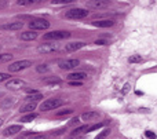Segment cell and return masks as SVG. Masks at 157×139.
Masks as SVG:
<instances>
[{"mask_svg":"<svg viewBox=\"0 0 157 139\" xmlns=\"http://www.w3.org/2000/svg\"><path fill=\"white\" fill-rule=\"evenodd\" d=\"M25 85H26V83L19 79H11L6 83V88H8V90H19V88L25 87Z\"/></svg>","mask_w":157,"mask_h":139,"instance_id":"cell-6","label":"cell"},{"mask_svg":"<svg viewBox=\"0 0 157 139\" xmlns=\"http://www.w3.org/2000/svg\"><path fill=\"white\" fill-rule=\"evenodd\" d=\"M35 109H36V103L35 102H29V103L24 105L19 112L21 113H32V110H35Z\"/></svg>","mask_w":157,"mask_h":139,"instance_id":"cell-18","label":"cell"},{"mask_svg":"<svg viewBox=\"0 0 157 139\" xmlns=\"http://www.w3.org/2000/svg\"><path fill=\"white\" fill-rule=\"evenodd\" d=\"M109 134H110V130H103V131L102 132H101V134L99 135H98V137L97 138H95V139H105L106 137H108V135Z\"/></svg>","mask_w":157,"mask_h":139,"instance_id":"cell-25","label":"cell"},{"mask_svg":"<svg viewBox=\"0 0 157 139\" xmlns=\"http://www.w3.org/2000/svg\"><path fill=\"white\" fill-rule=\"evenodd\" d=\"M128 62L130 63H139V62H142V57L141 55H132V57L128 58Z\"/></svg>","mask_w":157,"mask_h":139,"instance_id":"cell-23","label":"cell"},{"mask_svg":"<svg viewBox=\"0 0 157 139\" xmlns=\"http://www.w3.org/2000/svg\"><path fill=\"white\" fill-rule=\"evenodd\" d=\"M68 37H71V33L66 30H54L44 35V40H63Z\"/></svg>","mask_w":157,"mask_h":139,"instance_id":"cell-3","label":"cell"},{"mask_svg":"<svg viewBox=\"0 0 157 139\" xmlns=\"http://www.w3.org/2000/svg\"><path fill=\"white\" fill-rule=\"evenodd\" d=\"M62 105H63V101H61V99H47V101H44L40 105V109L43 112H48V110H54L57 107L62 106Z\"/></svg>","mask_w":157,"mask_h":139,"instance_id":"cell-4","label":"cell"},{"mask_svg":"<svg viewBox=\"0 0 157 139\" xmlns=\"http://www.w3.org/2000/svg\"><path fill=\"white\" fill-rule=\"evenodd\" d=\"M22 26H24V22H13V24L3 25L2 29H4V30H19V29H22Z\"/></svg>","mask_w":157,"mask_h":139,"instance_id":"cell-13","label":"cell"},{"mask_svg":"<svg viewBox=\"0 0 157 139\" xmlns=\"http://www.w3.org/2000/svg\"><path fill=\"white\" fill-rule=\"evenodd\" d=\"M13 103H14V101H10V99H8V101L3 102V103H2V107H3V109H7V107H8V106H11Z\"/></svg>","mask_w":157,"mask_h":139,"instance_id":"cell-29","label":"cell"},{"mask_svg":"<svg viewBox=\"0 0 157 139\" xmlns=\"http://www.w3.org/2000/svg\"><path fill=\"white\" fill-rule=\"evenodd\" d=\"M128 88H130V85H128V84H125V85H124V90H123V92L125 94V92H127V91H128Z\"/></svg>","mask_w":157,"mask_h":139,"instance_id":"cell-36","label":"cell"},{"mask_svg":"<svg viewBox=\"0 0 157 139\" xmlns=\"http://www.w3.org/2000/svg\"><path fill=\"white\" fill-rule=\"evenodd\" d=\"M21 139H22V138H21Z\"/></svg>","mask_w":157,"mask_h":139,"instance_id":"cell-39","label":"cell"},{"mask_svg":"<svg viewBox=\"0 0 157 139\" xmlns=\"http://www.w3.org/2000/svg\"><path fill=\"white\" fill-rule=\"evenodd\" d=\"M58 50V44H41L37 47V52L40 54H50V52H54Z\"/></svg>","mask_w":157,"mask_h":139,"instance_id":"cell-9","label":"cell"},{"mask_svg":"<svg viewBox=\"0 0 157 139\" xmlns=\"http://www.w3.org/2000/svg\"><path fill=\"white\" fill-rule=\"evenodd\" d=\"M26 99L29 102H37L39 99H43V95H41V94H33V95H29V96H26Z\"/></svg>","mask_w":157,"mask_h":139,"instance_id":"cell-20","label":"cell"},{"mask_svg":"<svg viewBox=\"0 0 157 139\" xmlns=\"http://www.w3.org/2000/svg\"><path fill=\"white\" fill-rule=\"evenodd\" d=\"M35 3V0H18L17 2V4L18 6H30Z\"/></svg>","mask_w":157,"mask_h":139,"instance_id":"cell-24","label":"cell"},{"mask_svg":"<svg viewBox=\"0 0 157 139\" xmlns=\"http://www.w3.org/2000/svg\"><path fill=\"white\" fill-rule=\"evenodd\" d=\"M87 128H88L87 126L78 127V128H76L71 135H69V138H68V139H81V137H83V135L87 132Z\"/></svg>","mask_w":157,"mask_h":139,"instance_id":"cell-10","label":"cell"},{"mask_svg":"<svg viewBox=\"0 0 157 139\" xmlns=\"http://www.w3.org/2000/svg\"><path fill=\"white\" fill-rule=\"evenodd\" d=\"M21 130H22L21 126H10L8 128L4 130V135L6 137H11V135H15L18 132H21Z\"/></svg>","mask_w":157,"mask_h":139,"instance_id":"cell-14","label":"cell"},{"mask_svg":"<svg viewBox=\"0 0 157 139\" xmlns=\"http://www.w3.org/2000/svg\"><path fill=\"white\" fill-rule=\"evenodd\" d=\"M72 113V109H65V110H61V112H57L55 113V116H66V115H71Z\"/></svg>","mask_w":157,"mask_h":139,"instance_id":"cell-27","label":"cell"},{"mask_svg":"<svg viewBox=\"0 0 157 139\" xmlns=\"http://www.w3.org/2000/svg\"><path fill=\"white\" fill-rule=\"evenodd\" d=\"M145 135H146L147 138H150V139H155L156 138V134H155V132H152V131H146V132H145Z\"/></svg>","mask_w":157,"mask_h":139,"instance_id":"cell-32","label":"cell"},{"mask_svg":"<svg viewBox=\"0 0 157 139\" xmlns=\"http://www.w3.org/2000/svg\"><path fill=\"white\" fill-rule=\"evenodd\" d=\"M78 123H80V118H78V117H75L73 120H71V123H69V124H71V126H75V124H78Z\"/></svg>","mask_w":157,"mask_h":139,"instance_id":"cell-34","label":"cell"},{"mask_svg":"<svg viewBox=\"0 0 157 139\" xmlns=\"http://www.w3.org/2000/svg\"><path fill=\"white\" fill-rule=\"evenodd\" d=\"M69 85H72V87H78V85H81V81H69Z\"/></svg>","mask_w":157,"mask_h":139,"instance_id":"cell-33","label":"cell"},{"mask_svg":"<svg viewBox=\"0 0 157 139\" xmlns=\"http://www.w3.org/2000/svg\"><path fill=\"white\" fill-rule=\"evenodd\" d=\"M36 117H37V115H36V113H29L28 116L22 117V118H21V121H22V123H30V121L35 120Z\"/></svg>","mask_w":157,"mask_h":139,"instance_id":"cell-19","label":"cell"},{"mask_svg":"<svg viewBox=\"0 0 157 139\" xmlns=\"http://www.w3.org/2000/svg\"><path fill=\"white\" fill-rule=\"evenodd\" d=\"M2 124H3V118H0V127H2Z\"/></svg>","mask_w":157,"mask_h":139,"instance_id":"cell-37","label":"cell"},{"mask_svg":"<svg viewBox=\"0 0 157 139\" xmlns=\"http://www.w3.org/2000/svg\"><path fill=\"white\" fill-rule=\"evenodd\" d=\"M95 44H99V46H105L106 41H105V40H97V41H95Z\"/></svg>","mask_w":157,"mask_h":139,"instance_id":"cell-35","label":"cell"},{"mask_svg":"<svg viewBox=\"0 0 157 139\" xmlns=\"http://www.w3.org/2000/svg\"><path fill=\"white\" fill-rule=\"evenodd\" d=\"M28 25L32 30H44L50 28V22L43 18H33Z\"/></svg>","mask_w":157,"mask_h":139,"instance_id":"cell-2","label":"cell"},{"mask_svg":"<svg viewBox=\"0 0 157 139\" xmlns=\"http://www.w3.org/2000/svg\"><path fill=\"white\" fill-rule=\"evenodd\" d=\"M19 39H21V40H25V41L35 40V39H37V33H35L33 30H29V32H24V33H21Z\"/></svg>","mask_w":157,"mask_h":139,"instance_id":"cell-15","label":"cell"},{"mask_svg":"<svg viewBox=\"0 0 157 139\" xmlns=\"http://www.w3.org/2000/svg\"><path fill=\"white\" fill-rule=\"evenodd\" d=\"M87 77V74L84 73V72H76V73H71L66 79L69 80V81H81V80H84Z\"/></svg>","mask_w":157,"mask_h":139,"instance_id":"cell-11","label":"cell"},{"mask_svg":"<svg viewBox=\"0 0 157 139\" xmlns=\"http://www.w3.org/2000/svg\"><path fill=\"white\" fill-rule=\"evenodd\" d=\"M98 117H99V113L98 112H87V113H84V115L81 116V118L86 120V121H91V120L98 118Z\"/></svg>","mask_w":157,"mask_h":139,"instance_id":"cell-17","label":"cell"},{"mask_svg":"<svg viewBox=\"0 0 157 139\" xmlns=\"http://www.w3.org/2000/svg\"><path fill=\"white\" fill-rule=\"evenodd\" d=\"M30 139H48V137L47 135H33V137H30Z\"/></svg>","mask_w":157,"mask_h":139,"instance_id":"cell-30","label":"cell"},{"mask_svg":"<svg viewBox=\"0 0 157 139\" xmlns=\"http://www.w3.org/2000/svg\"><path fill=\"white\" fill-rule=\"evenodd\" d=\"M0 96H3V92H0Z\"/></svg>","mask_w":157,"mask_h":139,"instance_id":"cell-38","label":"cell"},{"mask_svg":"<svg viewBox=\"0 0 157 139\" xmlns=\"http://www.w3.org/2000/svg\"><path fill=\"white\" fill-rule=\"evenodd\" d=\"M92 25L97 28H110L114 25V21L112 19H103V21H98V22H92Z\"/></svg>","mask_w":157,"mask_h":139,"instance_id":"cell-16","label":"cell"},{"mask_svg":"<svg viewBox=\"0 0 157 139\" xmlns=\"http://www.w3.org/2000/svg\"><path fill=\"white\" fill-rule=\"evenodd\" d=\"M88 15V11L86 10V8H71V10L66 11L65 17L66 18H71V19H83L86 18V17Z\"/></svg>","mask_w":157,"mask_h":139,"instance_id":"cell-1","label":"cell"},{"mask_svg":"<svg viewBox=\"0 0 157 139\" xmlns=\"http://www.w3.org/2000/svg\"><path fill=\"white\" fill-rule=\"evenodd\" d=\"M14 55L11 54H0V63H4V62H10L13 59Z\"/></svg>","mask_w":157,"mask_h":139,"instance_id":"cell-21","label":"cell"},{"mask_svg":"<svg viewBox=\"0 0 157 139\" xmlns=\"http://www.w3.org/2000/svg\"><path fill=\"white\" fill-rule=\"evenodd\" d=\"M80 65V61L78 59H65V61H59V68L65 69V70H69V69L77 68Z\"/></svg>","mask_w":157,"mask_h":139,"instance_id":"cell-7","label":"cell"},{"mask_svg":"<svg viewBox=\"0 0 157 139\" xmlns=\"http://www.w3.org/2000/svg\"><path fill=\"white\" fill-rule=\"evenodd\" d=\"M36 70H37L39 73H44V72H48V66L47 65H39L37 68H36Z\"/></svg>","mask_w":157,"mask_h":139,"instance_id":"cell-26","label":"cell"},{"mask_svg":"<svg viewBox=\"0 0 157 139\" xmlns=\"http://www.w3.org/2000/svg\"><path fill=\"white\" fill-rule=\"evenodd\" d=\"M29 66H32V62L30 61H17V62H13L10 66H8V70L11 72V73H15V72H19V70H24V69L29 68Z\"/></svg>","mask_w":157,"mask_h":139,"instance_id":"cell-5","label":"cell"},{"mask_svg":"<svg viewBox=\"0 0 157 139\" xmlns=\"http://www.w3.org/2000/svg\"><path fill=\"white\" fill-rule=\"evenodd\" d=\"M106 123H108V121H103V123H99V124H94V126H91V127H88V128H87V132H91V131H95V130H99L101 127H103Z\"/></svg>","mask_w":157,"mask_h":139,"instance_id":"cell-22","label":"cell"},{"mask_svg":"<svg viewBox=\"0 0 157 139\" xmlns=\"http://www.w3.org/2000/svg\"><path fill=\"white\" fill-rule=\"evenodd\" d=\"M10 74H7V73H2V72H0V83L2 81H6V80H8L10 79Z\"/></svg>","mask_w":157,"mask_h":139,"instance_id":"cell-28","label":"cell"},{"mask_svg":"<svg viewBox=\"0 0 157 139\" xmlns=\"http://www.w3.org/2000/svg\"><path fill=\"white\" fill-rule=\"evenodd\" d=\"M84 46H86V44H84L83 41H76V43H69V44H66L65 50H66L68 52H72V51H77V50L83 48Z\"/></svg>","mask_w":157,"mask_h":139,"instance_id":"cell-12","label":"cell"},{"mask_svg":"<svg viewBox=\"0 0 157 139\" xmlns=\"http://www.w3.org/2000/svg\"><path fill=\"white\" fill-rule=\"evenodd\" d=\"M66 130L65 128H62V130H58V131H55V132H52V137H58V135H62L63 132H65Z\"/></svg>","mask_w":157,"mask_h":139,"instance_id":"cell-31","label":"cell"},{"mask_svg":"<svg viewBox=\"0 0 157 139\" xmlns=\"http://www.w3.org/2000/svg\"><path fill=\"white\" fill-rule=\"evenodd\" d=\"M87 7L101 10V8L109 7V2L108 0H91V2H87Z\"/></svg>","mask_w":157,"mask_h":139,"instance_id":"cell-8","label":"cell"}]
</instances>
